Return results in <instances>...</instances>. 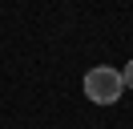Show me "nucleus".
Segmentation results:
<instances>
[{"label":"nucleus","instance_id":"1","mask_svg":"<svg viewBox=\"0 0 133 129\" xmlns=\"http://www.w3.org/2000/svg\"><path fill=\"white\" fill-rule=\"evenodd\" d=\"M125 93V81H121V69H109V64H97V69L85 73V97L93 105H113L121 101Z\"/></svg>","mask_w":133,"mask_h":129},{"label":"nucleus","instance_id":"2","mask_svg":"<svg viewBox=\"0 0 133 129\" xmlns=\"http://www.w3.org/2000/svg\"><path fill=\"white\" fill-rule=\"evenodd\" d=\"M121 81H125V89H133V61H129V64L121 69Z\"/></svg>","mask_w":133,"mask_h":129}]
</instances>
